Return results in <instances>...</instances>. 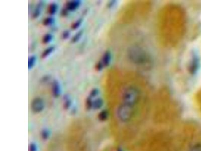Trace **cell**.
Segmentation results:
<instances>
[{"label":"cell","instance_id":"obj_6","mask_svg":"<svg viewBox=\"0 0 201 151\" xmlns=\"http://www.w3.org/2000/svg\"><path fill=\"white\" fill-rule=\"evenodd\" d=\"M72 104V102L70 97L68 95H65L63 97V107L64 109H69Z\"/></svg>","mask_w":201,"mask_h":151},{"label":"cell","instance_id":"obj_22","mask_svg":"<svg viewBox=\"0 0 201 151\" xmlns=\"http://www.w3.org/2000/svg\"><path fill=\"white\" fill-rule=\"evenodd\" d=\"M99 94V90L97 89H93L90 93L89 97L91 98H94L97 96Z\"/></svg>","mask_w":201,"mask_h":151},{"label":"cell","instance_id":"obj_23","mask_svg":"<svg viewBox=\"0 0 201 151\" xmlns=\"http://www.w3.org/2000/svg\"><path fill=\"white\" fill-rule=\"evenodd\" d=\"M70 35H71L70 31L68 30H66L63 32V34H62V38L64 40H66L69 38Z\"/></svg>","mask_w":201,"mask_h":151},{"label":"cell","instance_id":"obj_3","mask_svg":"<svg viewBox=\"0 0 201 151\" xmlns=\"http://www.w3.org/2000/svg\"><path fill=\"white\" fill-rule=\"evenodd\" d=\"M44 108L45 102L42 98L36 97L32 100L30 104V108L33 113H40Z\"/></svg>","mask_w":201,"mask_h":151},{"label":"cell","instance_id":"obj_18","mask_svg":"<svg viewBox=\"0 0 201 151\" xmlns=\"http://www.w3.org/2000/svg\"><path fill=\"white\" fill-rule=\"evenodd\" d=\"M110 60V55L108 52H107L104 54V57H103V58L102 63L103 65H105L106 66H108L109 65Z\"/></svg>","mask_w":201,"mask_h":151},{"label":"cell","instance_id":"obj_14","mask_svg":"<svg viewBox=\"0 0 201 151\" xmlns=\"http://www.w3.org/2000/svg\"><path fill=\"white\" fill-rule=\"evenodd\" d=\"M82 34H83V31H82V30H80L78 32L76 33V34L74 36L73 38L71 39V42H72L73 43H74L79 42V39H81V37H82Z\"/></svg>","mask_w":201,"mask_h":151},{"label":"cell","instance_id":"obj_15","mask_svg":"<svg viewBox=\"0 0 201 151\" xmlns=\"http://www.w3.org/2000/svg\"><path fill=\"white\" fill-rule=\"evenodd\" d=\"M108 112L107 110H103L99 114L98 118L100 121H105L108 117Z\"/></svg>","mask_w":201,"mask_h":151},{"label":"cell","instance_id":"obj_20","mask_svg":"<svg viewBox=\"0 0 201 151\" xmlns=\"http://www.w3.org/2000/svg\"><path fill=\"white\" fill-rule=\"evenodd\" d=\"M189 151H201V144H197L192 147Z\"/></svg>","mask_w":201,"mask_h":151},{"label":"cell","instance_id":"obj_4","mask_svg":"<svg viewBox=\"0 0 201 151\" xmlns=\"http://www.w3.org/2000/svg\"><path fill=\"white\" fill-rule=\"evenodd\" d=\"M51 91L53 96L55 98H58L61 93L60 85L58 80H53L51 86Z\"/></svg>","mask_w":201,"mask_h":151},{"label":"cell","instance_id":"obj_2","mask_svg":"<svg viewBox=\"0 0 201 151\" xmlns=\"http://www.w3.org/2000/svg\"><path fill=\"white\" fill-rule=\"evenodd\" d=\"M151 8L150 1H138L128 3L121 11V21L125 24H130L142 20L148 15Z\"/></svg>","mask_w":201,"mask_h":151},{"label":"cell","instance_id":"obj_1","mask_svg":"<svg viewBox=\"0 0 201 151\" xmlns=\"http://www.w3.org/2000/svg\"><path fill=\"white\" fill-rule=\"evenodd\" d=\"M185 10L176 4L165 6L158 12L156 34L160 45L165 48L176 47L181 42L186 28Z\"/></svg>","mask_w":201,"mask_h":151},{"label":"cell","instance_id":"obj_21","mask_svg":"<svg viewBox=\"0 0 201 151\" xmlns=\"http://www.w3.org/2000/svg\"><path fill=\"white\" fill-rule=\"evenodd\" d=\"M38 147L35 143H31L29 146V151H37Z\"/></svg>","mask_w":201,"mask_h":151},{"label":"cell","instance_id":"obj_17","mask_svg":"<svg viewBox=\"0 0 201 151\" xmlns=\"http://www.w3.org/2000/svg\"><path fill=\"white\" fill-rule=\"evenodd\" d=\"M55 22V19L52 17H48L44 19L43 21V25L45 26H50L52 24Z\"/></svg>","mask_w":201,"mask_h":151},{"label":"cell","instance_id":"obj_26","mask_svg":"<svg viewBox=\"0 0 201 151\" xmlns=\"http://www.w3.org/2000/svg\"></svg>","mask_w":201,"mask_h":151},{"label":"cell","instance_id":"obj_12","mask_svg":"<svg viewBox=\"0 0 201 151\" xmlns=\"http://www.w3.org/2000/svg\"><path fill=\"white\" fill-rule=\"evenodd\" d=\"M36 61V58L35 55H31L29 58L28 59V69L31 70L32 68H33V66H34Z\"/></svg>","mask_w":201,"mask_h":151},{"label":"cell","instance_id":"obj_16","mask_svg":"<svg viewBox=\"0 0 201 151\" xmlns=\"http://www.w3.org/2000/svg\"><path fill=\"white\" fill-rule=\"evenodd\" d=\"M92 103H93V100L92 98L90 97H88L86 101V108L87 110L92 109Z\"/></svg>","mask_w":201,"mask_h":151},{"label":"cell","instance_id":"obj_11","mask_svg":"<svg viewBox=\"0 0 201 151\" xmlns=\"http://www.w3.org/2000/svg\"><path fill=\"white\" fill-rule=\"evenodd\" d=\"M58 10V5L56 4L52 3L49 6L48 8V13L50 15H54L56 13Z\"/></svg>","mask_w":201,"mask_h":151},{"label":"cell","instance_id":"obj_24","mask_svg":"<svg viewBox=\"0 0 201 151\" xmlns=\"http://www.w3.org/2000/svg\"><path fill=\"white\" fill-rule=\"evenodd\" d=\"M103 63L102 62H99L97 63V65H96V69L98 71H100V70H102L103 68Z\"/></svg>","mask_w":201,"mask_h":151},{"label":"cell","instance_id":"obj_7","mask_svg":"<svg viewBox=\"0 0 201 151\" xmlns=\"http://www.w3.org/2000/svg\"><path fill=\"white\" fill-rule=\"evenodd\" d=\"M42 5H43V2L42 1L39 2L36 8H35L33 13L32 15V17L33 19H36L38 18V17L39 16L40 14H41V9H42Z\"/></svg>","mask_w":201,"mask_h":151},{"label":"cell","instance_id":"obj_5","mask_svg":"<svg viewBox=\"0 0 201 151\" xmlns=\"http://www.w3.org/2000/svg\"><path fill=\"white\" fill-rule=\"evenodd\" d=\"M81 1L79 0H74L71 1L67 2L66 4L65 9H66L68 11H74L75 10L78 9V8L81 5Z\"/></svg>","mask_w":201,"mask_h":151},{"label":"cell","instance_id":"obj_13","mask_svg":"<svg viewBox=\"0 0 201 151\" xmlns=\"http://www.w3.org/2000/svg\"><path fill=\"white\" fill-rule=\"evenodd\" d=\"M53 36L51 34L47 33L43 36L42 38V42L44 44H48L52 40Z\"/></svg>","mask_w":201,"mask_h":151},{"label":"cell","instance_id":"obj_9","mask_svg":"<svg viewBox=\"0 0 201 151\" xmlns=\"http://www.w3.org/2000/svg\"><path fill=\"white\" fill-rule=\"evenodd\" d=\"M40 136L43 140H47L50 136V131L47 128H44L41 131Z\"/></svg>","mask_w":201,"mask_h":151},{"label":"cell","instance_id":"obj_10","mask_svg":"<svg viewBox=\"0 0 201 151\" xmlns=\"http://www.w3.org/2000/svg\"><path fill=\"white\" fill-rule=\"evenodd\" d=\"M55 47H50L48 48H46L43 51V53L41 55V58H46L47 57L49 56L52 53L54 50H55Z\"/></svg>","mask_w":201,"mask_h":151},{"label":"cell","instance_id":"obj_8","mask_svg":"<svg viewBox=\"0 0 201 151\" xmlns=\"http://www.w3.org/2000/svg\"><path fill=\"white\" fill-rule=\"evenodd\" d=\"M103 104V101L100 98H97L95 100H93L92 103V109H99L102 107Z\"/></svg>","mask_w":201,"mask_h":151},{"label":"cell","instance_id":"obj_19","mask_svg":"<svg viewBox=\"0 0 201 151\" xmlns=\"http://www.w3.org/2000/svg\"><path fill=\"white\" fill-rule=\"evenodd\" d=\"M82 19H78L77 21H76L74 23L72 24L71 25V28L73 29V30H76L79 28L81 24H82Z\"/></svg>","mask_w":201,"mask_h":151},{"label":"cell","instance_id":"obj_25","mask_svg":"<svg viewBox=\"0 0 201 151\" xmlns=\"http://www.w3.org/2000/svg\"><path fill=\"white\" fill-rule=\"evenodd\" d=\"M68 10H66V9L64 8V9H63L61 12V15H63V16H66L68 15Z\"/></svg>","mask_w":201,"mask_h":151}]
</instances>
